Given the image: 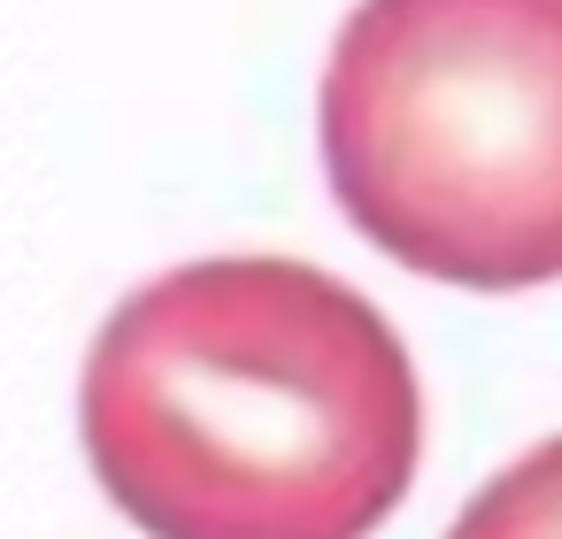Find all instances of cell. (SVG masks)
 Returning a JSON list of instances; mask_svg holds the SVG:
<instances>
[{"label": "cell", "instance_id": "obj_1", "mask_svg": "<svg viewBox=\"0 0 562 539\" xmlns=\"http://www.w3.org/2000/svg\"><path fill=\"white\" fill-rule=\"evenodd\" d=\"M78 431L147 539H370L424 462V385L347 278L209 255L93 332Z\"/></svg>", "mask_w": 562, "mask_h": 539}, {"label": "cell", "instance_id": "obj_2", "mask_svg": "<svg viewBox=\"0 0 562 539\" xmlns=\"http://www.w3.org/2000/svg\"><path fill=\"white\" fill-rule=\"evenodd\" d=\"M316 155L401 270L462 293L562 285V0H355Z\"/></svg>", "mask_w": 562, "mask_h": 539}, {"label": "cell", "instance_id": "obj_3", "mask_svg": "<svg viewBox=\"0 0 562 539\" xmlns=\"http://www.w3.org/2000/svg\"><path fill=\"white\" fill-rule=\"evenodd\" d=\"M447 539H562V431L516 454L508 470H493L462 501Z\"/></svg>", "mask_w": 562, "mask_h": 539}]
</instances>
